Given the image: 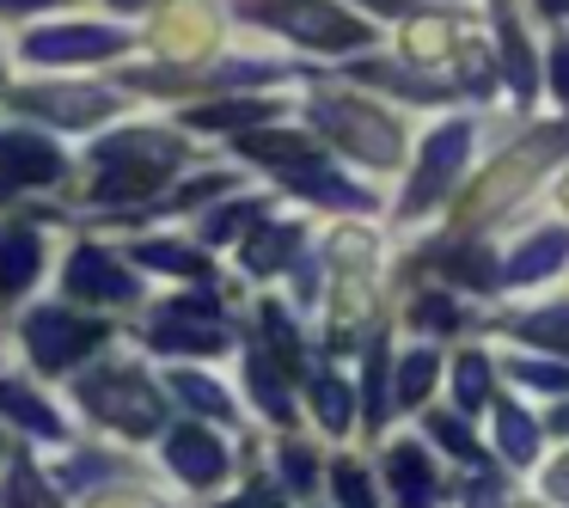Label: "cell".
I'll list each match as a JSON object with an SVG mask.
<instances>
[{
	"label": "cell",
	"instance_id": "18",
	"mask_svg": "<svg viewBox=\"0 0 569 508\" xmlns=\"http://www.w3.org/2000/svg\"><path fill=\"white\" fill-rule=\"evenodd\" d=\"M386 508H453V466L417 435V422H392L373 441Z\"/></svg>",
	"mask_w": 569,
	"mask_h": 508
},
{
	"label": "cell",
	"instance_id": "27",
	"mask_svg": "<svg viewBox=\"0 0 569 508\" xmlns=\"http://www.w3.org/2000/svg\"><path fill=\"white\" fill-rule=\"evenodd\" d=\"M483 337L496 343H520V349H545V356L569 361V282L563 288H539V295H508L483 312Z\"/></svg>",
	"mask_w": 569,
	"mask_h": 508
},
{
	"label": "cell",
	"instance_id": "52",
	"mask_svg": "<svg viewBox=\"0 0 569 508\" xmlns=\"http://www.w3.org/2000/svg\"><path fill=\"white\" fill-rule=\"evenodd\" d=\"M539 417H545V435H551V441H569V392L551 398V405H539Z\"/></svg>",
	"mask_w": 569,
	"mask_h": 508
},
{
	"label": "cell",
	"instance_id": "33",
	"mask_svg": "<svg viewBox=\"0 0 569 508\" xmlns=\"http://www.w3.org/2000/svg\"><path fill=\"white\" fill-rule=\"evenodd\" d=\"M43 466H50V478L62 484V496L74 502V496L99 490V484L141 471V466H148V454H141V447H123V441H104V435H87V429H80L68 447H50V454H43Z\"/></svg>",
	"mask_w": 569,
	"mask_h": 508
},
{
	"label": "cell",
	"instance_id": "35",
	"mask_svg": "<svg viewBox=\"0 0 569 508\" xmlns=\"http://www.w3.org/2000/svg\"><path fill=\"white\" fill-rule=\"evenodd\" d=\"M319 258L331 276H392V227L386 221H319Z\"/></svg>",
	"mask_w": 569,
	"mask_h": 508
},
{
	"label": "cell",
	"instance_id": "23",
	"mask_svg": "<svg viewBox=\"0 0 569 508\" xmlns=\"http://www.w3.org/2000/svg\"><path fill=\"white\" fill-rule=\"evenodd\" d=\"M0 429H13L19 441H31L38 454H50V447H68L80 435L74 410H68L62 386L38 380L31 368H19L13 356L0 361Z\"/></svg>",
	"mask_w": 569,
	"mask_h": 508
},
{
	"label": "cell",
	"instance_id": "31",
	"mask_svg": "<svg viewBox=\"0 0 569 508\" xmlns=\"http://www.w3.org/2000/svg\"><path fill=\"white\" fill-rule=\"evenodd\" d=\"M300 417L312 435H325L331 447L361 441V392H356V368L349 361L319 356L300 380Z\"/></svg>",
	"mask_w": 569,
	"mask_h": 508
},
{
	"label": "cell",
	"instance_id": "7",
	"mask_svg": "<svg viewBox=\"0 0 569 508\" xmlns=\"http://www.w3.org/2000/svg\"><path fill=\"white\" fill-rule=\"evenodd\" d=\"M246 288H153L129 319V343L153 361H233Z\"/></svg>",
	"mask_w": 569,
	"mask_h": 508
},
{
	"label": "cell",
	"instance_id": "56",
	"mask_svg": "<svg viewBox=\"0 0 569 508\" xmlns=\"http://www.w3.org/2000/svg\"><path fill=\"white\" fill-rule=\"evenodd\" d=\"M270 508H295V502H282V496H276ZM300 508H331V502H325V496H319V502H300Z\"/></svg>",
	"mask_w": 569,
	"mask_h": 508
},
{
	"label": "cell",
	"instance_id": "17",
	"mask_svg": "<svg viewBox=\"0 0 569 508\" xmlns=\"http://www.w3.org/2000/svg\"><path fill=\"white\" fill-rule=\"evenodd\" d=\"M386 325H392V276H331L325 270V295L312 307L319 356L356 361Z\"/></svg>",
	"mask_w": 569,
	"mask_h": 508
},
{
	"label": "cell",
	"instance_id": "3",
	"mask_svg": "<svg viewBox=\"0 0 569 508\" xmlns=\"http://www.w3.org/2000/svg\"><path fill=\"white\" fill-rule=\"evenodd\" d=\"M295 117L319 136L325 153H337L343 166H356L361 178H373V185H386V190L405 172L410 141H417V123H422V117L386 104L380 92L343 80L337 68L312 74L307 87L295 92Z\"/></svg>",
	"mask_w": 569,
	"mask_h": 508
},
{
	"label": "cell",
	"instance_id": "14",
	"mask_svg": "<svg viewBox=\"0 0 569 508\" xmlns=\"http://www.w3.org/2000/svg\"><path fill=\"white\" fill-rule=\"evenodd\" d=\"M80 178V148L38 123L0 117V209H43L68 202Z\"/></svg>",
	"mask_w": 569,
	"mask_h": 508
},
{
	"label": "cell",
	"instance_id": "15",
	"mask_svg": "<svg viewBox=\"0 0 569 508\" xmlns=\"http://www.w3.org/2000/svg\"><path fill=\"white\" fill-rule=\"evenodd\" d=\"M74 227L68 202H43V209H0V319H13L26 300H38L56 276V251L62 233Z\"/></svg>",
	"mask_w": 569,
	"mask_h": 508
},
{
	"label": "cell",
	"instance_id": "40",
	"mask_svg": "<svg viewBox=\"0 0 569 508\" xmlns=\"http://www.w3.org/2000/svg\"><path fill=\"white\" fill-rule=\"evenodd\" d=\"M410 422H417V435H422V441H429L453 471L496 459V454H490V441H483V417H466V410H453L447 398H435V405H429V410H417Z\"/></svg>",
	"mask_w": 569,
	"mask_h": 508
},
{
	"label": "cell",
	"instance_id": "34",
	"mask_svg": "<svg viewBox=\"0 0 569 508\" xmlns=\"http://www.w3.org/2000/svg\"><path fill=\"white\" fill-rule=\"evenodd\" d=\"M483 441H490V454L502 459L515 478H532L539 459L551 454V435H545L539 405L520 398V392H508V386L490 398V410H483Z\"/></svg>",
	"mask_w": 569,
	"mask_h": 508
},
{
	"label": "cell",
	"instance_id": "25",
	"mask_svg": "<svg viewBox=\"0 0 569 508\" xmlns=\"http://www.w3.org/2000/svg\"><path fill=\"white\" fill-rule=\"evenodd\" d=\"M337 74L356 80V87H368V92H380L386 104H398V111H410V117H435V111H453V104H466V99H459V87H453L447 74L398 62L386 43H380V50L349 56V62H337Z\"/></svg>",
	"mask_w": 569,
	"mask_h": 508
},
{
	"label": "cell",
	"instance_id": "42",
	"mask_svg": "<svg viewBox=\"0 0 569 508\" xmlns=\"http://www.w3.org/2000/svg\"><path fill=\"white\" fill-rule=\"evenodd\" d=\"M496 361H502V386L532 405H551V398L569 392V361L545 356V349H520V343H496Z\"/></svg>",
	"mask_w": 569,
	"mask_h": 508
},
{
	"label": "cell",
	"instance_id": "21",
	"mask_svg": "<svg viewBox=\"0 0 569 508\" xmlns=\"http://www.w3.org/2000/svg\"><path fill=\"white\" fill-rule=\"evenodd\" d=\"M117 239H123V251L136 258V270L148 276L153 288H239L221 251H209L178 221L141 227V233H117Z\"/></svg>",
	"mask_w": 569,
	"mask_h": 508
},
{
	"label": "cell",
	"instance_id": "20",
	"mask_svg": "<svg viewBox=\"0 0 569 508\" xmlns=\"http://www.w3.org/2000/svg\"><path fill=\"white\" fill-rule=\"evenodd\" d=\"M483 0H422L417 13H405L398 26H386V50L410 68H435L447 74L453 56L466 50L471 38L483 31Z\"/></svg>",
	"mask_w": 569,
	"mask_h": 508
},
{
	"label": "cell",
	"instance_id": "24",
	"mask_svg": "<svg viewBox=\"0 0 569 508\" xmlns=\"http://www.w3.org/2000/svg\"><path fill=\"white\" fill-rule=\"evenodd\" d=\"M496 239H502V300L569 282V221H557V215L539 209Z\"/></svg>",
	"mask_w": 569,
	"mask_h": 508
},
{
	"label": "cell",
	"instance_id": "55",
	"mask_svg": "<svg viewBox=\"0 0 569 508\" xmlns=\"http://www.w3.org/2000/svg\"><path fill=\"white\" fill-rule=\"evenodd\" d=\"M508 508H551V502H545L539 490H527V484H520V496H515V502H508Z\"/></svg>",
	"mask_w": 569,
	"mask_h": 508
},
{
	"label": "cell",
	"instance_id": "57",
	"mask_svg": "<svg viewBox=\"0 0 569 508\" xmlns=\"http://www.w3.org/2000/svg\"><path fill=\"white\" fill-rule=\"evenodd\" d=\"M483 7H508V0H483Z\"/></svg>",
	"mask_w": 569,
	"mask_h": 508
},
{
	"label": "cell",
	"instance_id": "1",
	"mask_svg": "<svg viewBox=\"0 0 569 508\" xmlns=\"http://www.w3.org/2000/svg\"><path fill=\"white\" fill-rule=\"evenodd\" d=\"M202 153H214V148H202L172 111H129L123 123L80 141V178H74L68 209H74V221L104 227V233H136L141 215Z\"/></svg>",
	"mask_w": 569,
	"mask_h": 508
},
{
	"label": "cell",
	"instance_id": "49",
	"mask_svg": "<svg viewBox=\"0 0 569 508\" xmlns=\"http://www.w3.org/2000/svg\"><path fill=\"white\" fill-rule=\"evenodd\" d=\"M62 7H80V0H0V31L26 26V19H43V13H62Z\"/></svg>",
	"mask_w": 569,
	"mask_h": 508
},
{
	"label": "cell",
	"instance_id": "8",
	"mask_svg": "<svg viewBox=\"0 0 569 508\" xmlns=\"http://www.w3.org/2000/svg\"><path fill=\"white\" fill-rule=\"evenodd\" d=\"M123 331H129V319L87 312V307H74V300H62L56 288H43L38 300H26L13 319H0L7 356L50 386H62L68 373L87 368L92 356H104L111 343H123Z\"/></svg>",
	"mask_w": 569,
	"mask_h": 508
},
{
	"label": "cell",
	"instance_id": "29",
	"mask_svg": "<svg viewBox=\"0 0 569 508\" xmlns=\"http://www.w3.org/2000/svg\"><path fill=\"white\" fill-rule=\"evenodd\" d=\"M227 368H233L239 398H246V410H251L258 429H300V422H307V417H300V386L276 368V356L246 331V325H239V349H233Z\"/></svg>",
	"mask_w": 569,
	"mask_h": 508
},
{
	"label": "cell",
	"instance_id": "47",
	"mask_svg": "<svg viewBox=\"0 0 569 508\" xmlns=\"http://www.w3.org/2000/svg\"><path fill=\"white\" fill-rule=\"evenodd\" d=\"M270 502H276L270 471H263V466H246V471H239V484H227L221 496H202V502H190V508H270Z\"/></svg>",
	"mask_w": 569,
	"mask_h": 508
},
{
	"label": "cell",
	"instance_id": "37",
	"mask_svg": "<svg viewBox=\"0 0 569 508\" xmlns=\"http://www.w3.org/2000/svg\"><path fill=\"white\" fill-rule=\"evenodd\" d=\"M221 153H227V160H239L251 178H270V172H282V166L319 153V136H312L300 117H276V123H258V129H246V136H233Z\"/></svg>",
	"mask_w": 569,
	"mask_h": 508
},
{
	"label": "cell",
	"instance_id": "32",
	"mask_svg": "<svg viewBox=\"0 0 569 508\" xmlns=\"http://www.w3.org/2000/svg\"><path fill=\"white\" fill-rule=\"evenodd\" d=\"M325 459H331V441L312 435L307 422L300 429H263V471H270L276 496L282 502H319L325 496Z\"/></svg>",
	"mask_w": 569,
	"mask_h": 508
},
{
	"label": "cell",
	"instance_id": "48",
	"mask_svg": "<svg viewBox=\"0 0 569 508\" xmlns=\"http://www.w3.org/2000/svg\"><path fill=\"white\" fill-rule=\"evenodd\" d=\"M527 490H539L551 508H569V441H551V454L539 459V471L527 478Z\"/></svg>",
	"mask_w": 569,
	"mask_h": 508
},
{
	"label": "cell",
	"instance_id": "30",
	"mask_svg": "<svg viewBox=\"0 0 569 508\" xmlns=\"http://www.w3.org/2000/svg\"><path fill=\"white\" fill-rule=\"evenodd\" d=\"M300 92V87H295ZM295 92H214V99H190L178 104V123L202 141V148H227L233 136L258 123H276V117H295Z\"/></svg>",
	"mask_w": 569,
	"mask_h": 508
},
{
	"label": "cell",
	"instance_id": "28",
	"mask_svg": "<svg viewBox=\"0 0 569 508\" xmlns=\"http://www.w3.org/2000/svg\"><path fill=\"white\" fill-rule=\"evenodd\" d=\"M160 380L172 392L178 417H202V422H221V429L246 435L251 429V410L239 398V380L227 361H160Z\"/></svg>",
	"mask_w": 569,
	"mask_h": 508
},
{
	"label": "cell",
	"instance_id": "12",
	"mask_svg": "<svg viewBox=\"0 0 569 508\" xmlns=\"http://www.w3.org/2000/svg\"><path fill=\"white\" fill-rule=\"evenodd\" d=\"M141 26V62L153 68H172V74H184V68H209L221 62L233 43H246V31H239L233 19V0H160L153 13L136 19Z\"/></svg>",
	"mask_w": 569,
	"mask_h": 508
},
{
	"label": "cell",
	"instance_id": "10",
	"mask_svg": "<svg viewBox=\"0 0 569 508\" xmlns=\"http://www.w3.org/2000/svg\"><path fill=\"white\" fill-rule=\"evenodd\" d=\"M233 19L251 38L276 43L288 56H307V62H325V68L386 43V26L356 13L349 0H233Z\"/></svg>",
	"mask_w": 569,
	"mask_h": 508
},
{
	"label": "cell",
	"instance_id": "53",
	"mask_svg": "<svg viewBox=\"0 0 569 508\" xmlns=\"http://www.w3.org/2000/svg\"><path fill=\"white\" fill-rule=\"evenodd\" d=\"M87 7H99V13H117V19H141V13H153L160 0H87Z\"/></svg>",
	"mask_w": 569,
	"mask_h": 508
},
{
	"label": "cell",
	"instance_id": "22",
	"mask_svg": "<svg viewBox=\"0 0 569 508\" xmlns=\"http://www.w3.org/2000/svg\"><path fill=\"white\" fill-rule=\"evenodd\" d=\"M483 300L459 295V288L435 282V276H410V282H392V325L398 337H422V343H466V337H483Z\"/></svg>",
	"mask_w": 569,
	"mask_h": 508
},
{
	"label": "cell",
	"instance_id": "11",
	"mask_svg": "<svg viewBox=\"0 0 569 508\" xmlns=\"http://www.w3.org/2000/svg\"><path fill=\"white\" fill-rule=\"evenodd\" d=\"M50 288L62 300H74V307H87V312H111V319H136L141 300L153 295V282L123 251V239L104 233V227H87V221H74L62 233Z\"/></svg>",
	"mask_w": 569,
	"mask_h": 508
},
{
	"label": "cell",
	"instance_id": "9",
	"mask_svg": "<svg viewBox=\"0 0 569 508\" xmlns=\"http://www.w3.org/2000/svg\"><path fill=\"white\" fill-rule=\"evenodd\" d=\"M129 111H141L136 92L104 68V74H7L0 80V117L38 123L62 141H92L99 129L123 123Z\"/></svg>",
	"mask_w": 569,
	"mask_h": 508
},
{
	"label": "cell",
	"instance_id": "38",
	"mask_svg": "<svg viewBox=\"0 0 569 508\" xmlns=\"http://www.w3.org/2000/svg\"><path fill=\"white\" fill-rule=\"evenodd\" d=\"M447 386V349L422 343V337H398L392 349V410L398 422H410L417 410H429Z\"/></svg>",
	"mask_w": 569,
	"mask_h": 508
},
{
	"label": "cell",
	"instance_id": "54",
	"mask_svg": "<svg viewBox=\"0 0 569 508\" xmlns=\"http://www.w3.org/2000/svg\"><path fill=\"white\" fill-rule=\"evenodd\" d=\"M26 447H31V441H19V435H13V429H0V471L13 466V459H19V454H26Z\"/></svg>",
	"mask_w": 569,
	"mask_h": 508
},
{
	"label": "cell",
	"instance_id": "50",
	"mask_svg": "<svg viewBox=\"0 0 569 508\" xmlns=\"http://www.w3.org/2000/svg\"><path fill=\"white\" fill-rule=\"evenodd\" d=\"M545 215L569 221V153H563V166L551 172V185H545Z\"/></svg>",
	"mask_w": 569,
	"mask_h": 508
},
{
	"label": "cell",
	"instance_id": "36",
	"mask_svg": "<svg viewBox=\"0 0 569 508\" xmlns=\"http://www.w3.org/2000/svg\"><path fill=\"white\" fill-rule=\"evenodd\" d=\"M502 392V361H496V337H466V343L447 349V386L441 398L466 417H483L490 398Z\"/></svg>",
	"mask_w": 569,
	"mask_h": 508
},
{
	"label": "cell",
	"instance_id": "43",
	"mask_svg": "<svg viewBox=\"0 0 569 508\" xmlns=\"http://www.w3.org/2000/svg\"><path fill=\"white\" fill-rule=\"evenodd\" d=\"M74 508H190V502L153 471V459H148V466L129 471V478H111V484H99V490L74 496Z\"/></svg>",
	"mask_w": 569,
	"mask_h": 508
},
{
	"label": "cell",
	"instance_id": "19",
	"mask_svg": "<svg viewBox=\"0 0 569 508\" xmlns=\"http://www.w3.org/2000/svg\"><path fill=\"white\" fill-rule=\"evenodd\" d=\"M312 239H319V215L295 209V202H276V209L227 251V270H233V282L246 288V295L251 288H282L288 270L312 251Z\"/></svg>",
	"mask_w": 569,
	"mask_h": 508
},
{
	"label": "cell",
	"instance_id": "4",
	"mask_svg": "<svg viewBox=\"0 0 569 508\" xmlns=\"http://www.w3.org/2000/svg\"><path fill=\"white\" fill-rule=\"evenodd\" d=\"M62 398H68V410H74V422L87 435L141 447V454H148L166 435V422L178 417L172 392H166V380H160V361H153L148 349H136L129 337L111 343L104 356H92L87 368L68 373Z\"/></svg>",
	"mask_w": 569,
	"mask_h": 508
},
{
	"label": "cell",
	"instance_id": "46",
	"mask_svg": "<svg viewBox=\"0 0 569 508\" xmlns=\"http://www.w3.org/2000/svg\"><path fill=\"white\" fill-rule=\"evenodd\" d=\"M539 68H545V111L569 123V26L539 31Z\"/></svg>",
	"mask_w": 569,
	"mask_h": 508
},
{
	"label": "cell",
	"instance_id": "26",
	"mask_svg": "<svg viewBox=\"0 0 569 508\" xmlns=\"http://www.w3.org/2000/svg\"><path fill=\"white\" fill-rule=\"evenodd\" d=\"M490 13V43L502 62V99L515 117H539L545 111V68H539V26L520 13V0L508 7H483Z\"/></svg>",
	"mask_w": 569,
	"mask_h": 508
},
{
	"label": "cell",
	"instance_id": "6",
	"mask_svg": "<svg viewBox=\"0 0 569 508\" xmlns=\"http://www.w3.org/2000/svg\"><path fill=\"white\" fill-rule=\"evenodd\" d=\"M141 50L136 19L99 13V7H62V13L26 19L7 31V62L19 74H104Z\"/></svg>",
	"mask_w": 569,
	"mask_h": 508
},
{
	"label": "cell",
	"instance_id": "44",
	"mask_svg": "<svg viewBox=\"0 0 569 508\" xmlns=\"http://www.w3.org/2000/svg\"><path fill=\"white\" fill-rule=\"evenodd\" d=\"M0 508H74V502H68L62 484L50 478L38 447H26L13 466L0 471Z\"/></svg>",
	"mask_w": 569,
	"mask_h": 508
},
{
	"label": "cell",
	"instance_id": "2",
	"mask_svg": "<svg viewBox=\"0 0 569 508\" xmlns=\"http://www.w3.org/2000/svg\"><path fill=\"white\" fill-rule=\"evenodd\" d=\"M569 153V123L551 111L539 117H496L490 141H483L478 166L466 172L459 197L441 209V233H471V239H496L515 221L545 209V185Z\"/></svg>",
	"mask_w": 569,
	"mask_h": 508
},
{
	"label": "cell",
	"instance_id": "16",
	"mask_svg": "<svg viewBox=\"0 0 569 508\" xmlns=\"http://www.w3.org/2000/svg\"><path fill=\"white\" fill-rule=\"evenodd\" d=\"M258 185H270L295 209H312L319 221H386V185L361 178L356 166H343L325 148L282 166V172H270V178H258Z\"/></svg>",
	"mask_w": 569,
	"mask_h": 508
},
{
	"label": "cell",
	"instance_id": "39",
	"mask_svg": "<svg viewBox=\"0 0 569 508\" xmlns=\"http://www.w3.org/2000/svg\"><path fill=\"white\" fill-rule=\"evenodd\" d=\"M276 202H282V197H276L270 185H258V178H251L246 190H233V197H221L214 209H202L197 221H184V227H190V233H197L209 251H221V258H227V251H233L239 239H246L251 227H258L263 215L276 209Z\"/></svg>",
	"mask_w": 569,
	"mask_h": 508
},
{
	"label": "cell",
	"instance_id": "41",
	"mask_svg": "<svg viewBox=\"0 0 569 508\" xmlns=\"http://www.w3.org/2000/svg\"><path fill=\"white\" fill-rule=\"evenodd\" d=\"M325 502L331 508H386L373 447H361V441L331 447V459H325Z\"/></svg>",
	"mask_w": 569,
	"mask_h": 508
},
{
	"label": "cell",
	"instance_id": "5",
	"mask_svg": "<svg viewBox=\"0 0 569 508\" xmlns=\"http://www.w3.org/2000/svg\"><path fill=\"white\" fill-rule=\"evenodd\" d=\"M496 117L502 111H471V104H453V111L422 117L405 172L392 178V190H386V227H392V239L429 233V227L441 221V209L459 197L466 172L478 166Z\"/></svg>",
	"mask_w": 569,
	"mask_h": 508
},
{
	"label": "cell",
	"instance_id": "45",
	"mask_svg": "<svg viewBox=\"0 0 569 508\" xmlns=\"http://www.w3.org/2000/svg\"><path fill=\"white\" fill-rule=\"evenodd\" d=\"M520 484L527 478H515L502 459H483V466L453 471V508H508L520 496Z\"/></svg>",
	"mask_w": 569,
	"mask_h": 508
},
{
	"label": "cell",
	"instance_id": "51",
	"mask_svg": "<svg viewBox=\"0 0 569 508\" xmlns=\"http://www.w3.org/2000/svg\"><path fill=\"white\" fill-rule=\"evenodd\" d=\"M520 13L532 19V26H569V0H520Z\"/></svg>",
	"mask_w": 569,
	"mask_h": 508
},
{
	"label": "cell",
	"instance_id": "13",
	"mask_svg": "<svg viewBox=\"0 0 569 508\" xmlns=\"http://www.w3.org/2000/svg\"><path fill=\"white\" fill-rule=\"evenodd\" d=\"M246 435L221 429V422H202V417H172L166 435L148 447V459L184 502H202V496H221L227 484H239V471H246Z\"/></svg>",
	"mask_w": 569,
	"mask_h": 508
}]
</instances>
